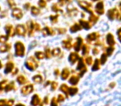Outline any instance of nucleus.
I'll return each mask as SVG.
<instances>
[{"label":"nucleus","mask_w":121,"mask_h":106,"mask_svg":"<svg viewBox=\"0 0 121 106\" xmlns=\"http://www.w3.org/2000/svg\"><path fill=\"white\" fill-rule=\"evenodd\" d=\"M15 53L17 56H23L25 53V47L21 42H17L15 43Z\"/></svg>","instance_id":"1"},{"label":"nucleus","mask_w":121,"mask_h":106,"mask_svg":"<svg viewBox=\"0 0 121 106\" xmlns=\"http://www.w3.org/2000/svg\"><path fill=\"white\" fill-rule=\"evenodd\" d=\"M25 65H26V66H27V69H29L30 71H34V70H36L37 68V66H38L37 61H36L32 56L29 57L28 59L27 60Z\"/></svg>","instance_id":"2"},{"label":"nucleus","mask_w":121,"mask_h":106,"mask_svg":"<svg viewBox=\"0 0 121 106\" xmlns=\"http://www.w3.org/2000/svg\"><path fill=\"white\" fill-rule=\"evenodd\" d=\"M78 4H79L80 7H81V8L85 9L86 12L90 13L91 14L93 13V11L91 10V4L86 2V1H78Z\"/></svg>","instance_id":"3"},{"label":"nucleus","mask_w":121,"mask_h":106,"mask_svg":"<svg viewBox=\"0 0 121 106\" xmlns=\"http://www.w3.org/2000/svg\"><path fill=\"white\" fill-rule=\"evenodd\" d=\"M12 16L14 17V18L18 19L19 20V19H21L22 17L23 14H22V12L20 8H13V12H12Z\"/></svg>","instance_id":"4"},{"label":"nucleus","mask_w":121,"mask_h":106,"mask_svg":"<svg viewBox=\"0 0 121 106\" xmlns=\"http://www.w3.org/2000/svg\"><path fill=\"white\" fill-rule=\"evenodd\" d=\"M77 69L81 71V76H82L83 75H84V73L86 71V65H85L84 61H83L82 58H80L79 59V64H78Z\"/></svg>","instance_id":"5"},{"label":"nucleus","mask_w":121,"mask_h":106,"mask_svg":"<svg viewBox=\"0 0 121 106\" xmlns=\"http://www.w3.org/2000/svg\"><path fill=\"white\" fill-rule=\"evenodd\" d=\"M15 32L18 36L23 37V36H25V34H26V28L23 25H17V27H16Z\"/></svg>","instance_id":"6"},{"label":"nucleus","mask_w":121,"mask_h":106,"mask_svg":"<svg viewBox=\"0 0 121 106\" xmlns=\"http://www.w3.org/2000/svg\"><path fill=\"white\" fill-rule=\"evenodd\" d=\"M27 28L28 30L29 37H32L33 35V30H35V24L32 21H28L27 23Z\"/></svg>","instance_id":"7"},{"label":"nucleus","mask_w":121,"mask_h":106,"mask_svg":"<svg viewBox=\"0 0 121 106\" xmlns=\"http://www.w3.org/2000/svg\"><path fill=\"white\" fill-rule=\"evenodd\" d=\"M118 14H119V13H118V10L116 8L109 9L108 11V17H109V18L110 20H114L115 17H117Z\"/></svg>","instance_id":"8"},{"label":"nucleus","mask_w":121,"mask_h":106,"mask_svg":"<svg viewBox=\"0 0 121 106\" xmlns=\"http://www.w3.org/2000/svg\"><path fill=\"white\" fill-rule=\"evenodd\" d=\"M33 90V86L32 85H26V86H23L22 89V94H30L32 91Z\"/></svg>","instance_id":"9"},{"label":"nucleus","mask_w":121,"mask_h":106,"mask_svg":"<svg viewBox=\"0 0 121 106\" xmlns=\"http://www.w3.org/2000/svg\"><path fill=\"white\" fill-rule=\"evenodd\" d=\"M95 11L98 14H103L104 13V4H103V2H99L96 4Z\"/></svg>","instance_id":"10"},{"label":"nucleus","mask_w":121,"mask_h":106,"mask_svg":"<svg viewBox=\"0 0 121 106\" xmlns=\"http://www.w3.org/2000/svg\"><path fill=\"white\" fill-rule=\"evenodd\" d=\"M99 35L97 33V32H93V33H91L90 35L87 36L86 37V40L87 42H93V41H95L99 38Z\"/></svg>","instance_id":"11"},{"label":"nucleus","mask_w":121,"mask_h":106,"mask_svg":"<svg viewBox=\"0 0 121 106\" xmlns=\"http://www.w3.org/2000/svg\"><path fill=\"white\" fill-rule=\"evenodd\" d=\"M106 40H107V43L109 44V47H114V36L112 35L111 33H109L107 36H106Z\"/></svg>","instance_id":"12"},{"label":"nucleus","mask_w":121,"mask_h":106,"mask_svg":"<svg viewBox=\"0 0 121 106\" xmlns=\"http://www.w3.org/2000/svg\"><path fill=\"white\" fill-rule=\"evenodd\" d=\"M82 42H83L82 38H81V37H78L76 44L74 45V48H75V50H76V51H79L81 50V46H82Z\"/></svg>","instance_id":"13"},{"label":"nucleus","mask_w":121,"mask_h":106,"mask_svg":"<svg viewBox=\"0 0 121 106\" xmlns=\"http://www.w3.org/2000/svg\"><path fill=\"white\" fill-rule=\"evenodd\" d=\"M78 59H79V56H78L77 53H76V52L71 53V55H70V56H69V61L71 64H74Z\"/></svg>","instance_id":"14"},{"label":"nucleus","mask_w":121,"mask_h":106,"mask_svg":"<svg viewBox=\"0 0 121 106\" xmlns=\"http://www.w3.org/2000/svg\"><path fill=\"white\" fill-rule=\"evenodd\" d=\"M42 34H43L44 36H47V35H54V31L52 30V28H50V27H46L45 28L42 29Z\"/></svg>","instance_id":"15"},{"label":"nucleus","mask_w":121,"mask_h":106,"mask_svg":"<svg viewBox=\"0 0 121 106\" xmlns=\"http://www.w3.org/2000/svg\"><path fill=\"white\" fill-rule=\"evenodd\" d=\"M41 100H40V98H39V96L37 95V94H35V95H33V97H32V102H31V104L33 106H37L39 104H40Z\"/></svg>","instance_id":"16"},{"label":"nucleus","mask_w":121,"mask_h":106,"mask_svg":"<svg viewBox=\"0 0 121 106\" xmlns=\"http://www.w3.org/2000/svg\"><path fill=\"white\" fill-rule=\"evenodd\" d=\"M62 47H64V48L67 49V50H70V49L71 48V47H72V45H71V41L70 40V39L64 40L62 42Z\"/></svg>","instance_id":"17"},{"label":"nucleus","mask_w":121,"mask_h":106,"mask_svg":"<svg viewBox=\"0 0 121 106\" xmlns=\"http://www.w3.org/2000/svg\"><path fill=\"white\" fill-rule=\"evenodd\" d=\"M5 31H6V32H7V35L8 36H11V37L14 36V33H13V26L7 25L5 27Z\"/></svg>","instance_id":"18"},{"label":"nucleus","mask_w":121,"mask_h":106,"mask_svg":"<svg viewBox=\"0 0 121 106\" xmlns=\"http://www.w3.org/2000/svg\"><path fill=\"white\" fill-rule=\"evenodd\" d=\"M14 67V64L13 62H11V61H9V62H8L7 64H6V67H5V73H9L11 72V71H13V69Z\"/></svg>","instance_id":"19"},{"label":"nucleus","mask_w":121,"mask_h":106,"mask_svg":"<svg viewBox=\"0 0 121 106\" xmlns=\"http://www.w3.org/2000/svg\"><path fill=\"white\" fill-rule=\"evenodd\" d=\"M11 49V45L10 44H4L3 46L0 47V52H6L9 51V50Z\"/></svg>","instance_id":"20"},{"label":"nucleus","mask_w":121,"mask_h":106,"mask_svg":"<svg viewBox=\"0 0 121 106\" xmlns=\"http://www.w3.org/2000/svg\"><path fill=\"white\" fill-rule=\"evenodd\" d=\"M79 23L81 24V26L83 27V28L86 29V30H89L91 28V24L89 23V22H86L84 20H80Z\"/></svg>","instance_id":"21"},{"label":"nucleus","mask_w":121,"mask_h":106,"mask_svg":"<svg viewBox=\"0 0 121 106\" xmlns=\"http://www.w3.org/2000/svg\"><path fill=\"white\" fill-rule=\"evenodd\" d=\"M81 29V24H74V25L72 26V27H71V29H70V31H71V32H78V31H80Z\"/></svg>","instance_id":"22"},{"label":"nucleus","mask_w":121,"mask_h":106,"mask_svg":"<svg viewBox=\"0 0 121 106\" xmlns=\"http://www.w3.org/2000/svg\"><path fill=\"white\" fill-rule=\"evenodd\" d=\"M69 82L71 83V85H76L78 82H79V77H78V76H71L69 80Z\"/></svg>","instance_id":"23"},{"label":"nucleus","mask_w":121,"mask_h":106,"mask_svg":"<svg viewBox=\"0 0 121 106\" xmlns=\"http://www.w3.org/2000/svg\"><path fill=\"white\" fill-rule=\"evenodd\" d=\"M69 74H70L69 70H68L67 68L64 69V70H63V71H62V73H61V79H62V80H66V78L69 76Z\"/></svg>","instance_id":"24"},{"label":"nucleus","mask_w":121,"mask_h":106,"mask_svg":"<svg viewBox=\"0 0 121 106\" xmlns=\"http://www.w3.org/2000/svg\"><path fill=\"white\" fill-rule=\"evenodd\" d=\"M97 20H98V17H96V16H95L94 15V13H92V14H91V17H89V22H91V24H95L96 22H97Z\"/></svg>","instance_id":"25"},{"label":"nucleus","mask_w":121,"mask_h":106,"mask_svg":"<svg viewBox=\"0 0 121 106\" xmlns=\"http://www.w3.org/2000/svg\"><path fill=\"white\" fill-rule=\"evenodd\" d=\"M99 62H100V61H99V59H95V63H94V66H93L92 67V71H97V70L99 69Z\"/></svg>","instance_id":"26"},{"label":"nucleus","mask_w":121,"mask_h":106,"mask_svg":"<svg viewBox=\"0 0 121 106\" xmlns=\"http://www.w3.org/2000/svg\"><path fill=\"white\" fill-rule=\"evenodd\" d=\"M31 10H32V14L34 16H37L40 13V10H39V8H37L35 7V6H32Z\"/></svg>","instance_id":"27"},{"label":"nucleus","mask_w":121,"mask_h":106,"mask_svg":"<svg viewBox=\"0 0 121 106\" xmlns=\"http://www.w3.org/2000/svg\"><path fill=\"white\" fill-rule=\"evenodd\" d=\"M78 89L76 87H71L69 88V90H68V93L70 94V95H75V94L77 93Z\"/></svg>","instance_id":"28"},{"label":"nucleus","mask_w":121,"mask_h":106,"mask_svg":"<svg viewBox=\"0 0 121 106\" xmlns=\"http://www.w3.org/2000/svg\"><path fill=\"white\" fill-rule=\"evenodd\" d=\"M52 10L53 11V12H55V13H59V12H62V10L60 8L57 6V4H53V5L52 6Z\"/></svg>","instance_id":"29"},{"label":"nucleus","mask_w":121,"mask_h":106,"mask_svg":"<svg viewBox=\"0 0 121 106\" xmlns=\"http://www.w3.org/2000/svg\"><path fill=\"white\" fill-rule=\"evenodd\" d=\"M26 81H27V79H26L23 76H20L17 77V82H18L19 84L22 85V84H24V83H26Z\"/></svg>","instance_id":"30"},{"label":"nucleus","mask_w":121,"mask_h":106,"mask_svg":"<svg viewBox=\"0 0 121 106\" xmlns=\"http://www.w3.org/2000/svg\"><path fill=\"white\" fill-rule=\"evenodd\" d=\"M36 57L37 58L38 60H42L45 57V54H44L43 52H41V51H37L36 52Z\"/></svg>","instance_id":"31"},{"label":"nucleus","mask_w":121,"mask_h":106,"mask_svg":"<svg viewBox=\"0 0 121 106\" xmlns=\"http://www.w3.org/2000/svg\"><path fill=\"white\" fill-rule=\"evenodd\" d=\"M33 81H34V82H36V83H42V76H41L37 75V76H35L33 77Z\"/></svg>","instance_id":"32"},{"label":"nucleus","mask_w":121,"mask_h":106,"mask_svg":"<svg viewBox=\"0 0 121 106\" xmlns=\"http://www.w3.org/2000/svg\"><path fill=\"white\" fill-rule=\"evenodd\" d=\"M60 53V48H55V49H53V50L52 51V56H58Z\"/></svg>","instance_id":"33"},{"label":"nucleus","mask_w":121,"mask_h":106,"mask_svg":"<svg viewBox=\"0 0 121 106\" xmlns=\"http://www.w3.org/2000/svg\"><path fill=\"white\" fill-rule=\"evenodd\" d=\"M114 48L113 47H109L107 49H106V53H107V56H111L113 53V51H114Z\"/></svg>","instance_id":"34"},{"label":"nucleus","mask_w":121,"mask_h":106,"mask_svg":"<svg viewBox=\"0 0 121 106\" xmlns=\"http://www.w3.org/2000/svg\"><path fill=\"white\" fill-rule=\"evenodd\" d=\"M60 89L62 92H64V93H68V90H69V88H68V86L66 85H62L60 86Z\"/></svg>","instance_id":"35"},{"label":"nucleus","mask_w":121,"mask_h":106,"mask_svg":"<svg viewBox=\"0 0 121 106\" xmlns=\"http://www.w3.org/2000/svg\"><path fill=\"white\" fill-rule=\"evenodd\" d=\"M8 4H9V7L11 8H16V4L14 2V0H8Z\"/></svg>","instance_id":"36"},{"label":"nucleus","mask_w":121,"mask_h":106,"mask_svg":"<svg viewBox=\"0 0 121 106\" xmlns=\"http://www.w3.org/2000/svg\"><path fill=\"white\" fill-rule=\"evenodd\" d=\"M50 19L52 23H56L57 22V19H58V14H56V15H52L50 17Z\"/></svg>","instance_id":"37"},{"label":"nucleus","mask_w":121,"mask_h":106,"mask_svg":"<svg viewBox=\"0 0 121 106\" xmlns=\"http://www.w3.org/2000/svg\"><path fill=\"white\" fill-rule=\"evenodd\" d=\"M106 60H107V55L102 54V56H101V58H100V63L102 65H104V63L106 62Z\"/></svg>","instance_id":"38"},{"label":"nucleus","mask_w":121,"mask_h":106,"mask_svg":"<svg viewBox=\"0 0 121 106\" xmlns=\"http://www.w3.org/2000/svg\"><path fill=\"white\" fill-rule=\"evenodd\" d=\"M88 52H89V47L86 45H84L83 46V55H86L88 54Z\"/></svg>","instance_id":"39"},{"label":"nucleus","mask_w":121,"mask_h":106,"mask_svg":"<svg viewBox=\"0 0 121 106\" xmlns=\"http://www.w3.org/2000/svg\"><path fill=\"white\" fill-rule=\"evenodd\" d=\"M13 86H14V84H13V82H11L10 84L9 85H7L5 87V90L6 91H9V90H11L12 89H13Z\"/></svg>","instance_id":"40"},{"label":"nucleus","mask_w":121,"mask_h":106,"mask_svg":"<svg viewBox=\"0 0 121 106\" xmlns=\"http://www.w3.org/2000/svg\"><path fill=\"white\" fill-rule=\"evenodd\" d=\"M38 4L41 8H45L47 5V3H46L45 0H39L38 1Z\"/></svg>","instance_id":"41"},{"label":"nucleus","mask_w":121,"mask_h":106,"mask_svg":"<svg viewBox=\"0 0 121 106\" xmlns=\"http://www.w3.org/2000/svg\"><path fill=\"white\" fill-rule=\"evenodd\" d=\"M45 51H46L45 57H47V58H50V57H51V55H52V51H50V50H49V48H46V49H45Z\"/></svg>","instance_id":"42"},{"label":"nucleus","mask_w":121,"mask_h":106,"mask_svg":"<svg viewBox=\"0 0 121 106\" xmlns=\"http://www.w3.org/2000/svg\"><path fill=\"white\" fill-rule=\"evenodd\" d=\"M6 83H7V80H5V81H3L2 82H0V90H3V89L5 88Z\"/></svg>","instance_id":"43"},{"label":"nucleus","mask_w":121,"mask_h":106,"mask_svg":"<svg viewBox=\"0 0 121 106\" xmlns=\"http://www.w3.org/2000/svg\"><path fill=\"white\" fill-rule=\"evenodd\" d=\"M8 37L9 36H0V42H7L8 40Z\"/></svg>","instance_id":"44"},{"label":"nucleus","mask_w":121,"mask_h":106,"mask_svg":"<svg viewBox=\"0 0 121 106\" xmlns=\"http://www.w3.org/2000/svg\"><path fill=\"white\" fill-rule=\"evenodd\" d=\"M13 103H14V100H13V99H10V100H7V102H6L5 106H13Z\"/></svg>","instance_id":"45"},{"label":"nucleus","mask_w":121,"mask_h":106,"mask_svg":"<svg viewBox=\"0 0 121 106\" xmlns=\"http://www.w3.org/2000/svg\"><path fill=\"white\" fill-rule=\"evenodd\" d=\"M86 62L87 63L88 65H91V64H92V57H91V56L87 57L86 59Z\"/></svg>","instance_id":"46"},{"label":"nucleus","mask_w":121,"mask_h":106,"mask_svg":"<svg viewBox=\"0 0 121 106\" xmlns=\"http://www.w3.org/2000/svg\"><path fill=\"white\" fill-rule=\"evenodd\" d=\"M57 87V83L56 82H52V90H55Z\"/></svg>","instance_id":"47"},{"label":"nucleus","mask_w":121,"mask_h":106,"mask_svg":"<svg viewBox=\"0 0 121 106\" xmlns=\"http://www.w3.org/2000/svg\"><path fill=\"white\" fill-rule=\"evenodd\" d=\"M52 106H57V100L55 98H53L52 100Z\"/></svg>","instance_id":"48"},{"label":"nucleus","mask_w":121,"mask_h":106,"mask_svg":"<svg viewBox=\"0 0 121 106\" xmlns=\"http://www.w3.org/2000/svg\"><path fill=\"white\" fill-rule=\"evenodd\" d=\"M117 34H118V37H119V42H121V27L119 29V30H118Z\"/></svg>","instance_id":"49"},{"label":"nucleus","mask_w":121,"mask_h":106,"mask_svg":"<svg viewBox=\"0 0 121 106\" xmlns=\"http://www.w3.org/2000/svg\"><path fill=\"white\" fill-rule=\"evenodd\" d=\"M6 102H7V100H5V99H1L0 100V106H5Z\"/></svg>","instance_id":"50"},{"label":"nucleus","mask_w":121,"mask_h":106,"mask_svg":"<svg viewBox=\"0 0 121 106\" xmlns=\"http://www.w3.org/2000/svg\"><path fill=\"white\" fill-rule=\"evenodd\" d=\"M65 99V97L63 95H61V94H60V95L58 96V101H60V102H61V101H63Z\"/></svg>","instance_id":"51"},{"label":"nucleus","mask_w":121,"mask_h":106,"mask_svg":"<svg viewBox=\"0 0 121 106\" xmlns=\"http://www.w3.org/2000/svg\"><path fill=\"white\" fill-rule=\"evenodd\" d=\"M58 32H60V34H63V33H65V32H66V29H61V28H60V29H58Z\"/></svg>","instance_id":"52"},{"label":"nucleus","mask_w":121,"mask_h":106,"mask_svg":"<svg viewBox=\"0 0 121 106\" xmlns=\"http://www.w3.org/2000/svg\"><path fill=\"white\" fill-rule=\"evenodd\" d=\"M35 30L36 31H39V30H40V25H39V24H37V23L35 24Z\"/></svg>","instance_id":"53"},{"label":"nucleus","mask_w":121,"mask_h":106,"mask_svg":"<svg viewBox=\"0 0 121 106\" xmlns=\"http://www.w3.org/2000/svg\"><path fill=\"white\" fill-rule=\"evenodd\" d=\"M29 6H30V4H27L24 5V8L26 9V10H27V9L29 8Z\"/></svg>","instance_id":"54"},{"label":"nucleus","mask_w":121,"mask_h":106,"mask_svg":"<svg viewBox=\"0 0 121 106\" xmlns=\"http://www.w3.org/2000/svg\"><path fill=\"white\" fill-rule=\"evenodd\" d=\"M59 1H60V4H65V3H66V2H68V1H69V0H59Z\"/></svg>","instance_id":"55"},{"label":"nucleus","mask_w":121,"mask_h":106,"mask_svg":"<svg viewBox=\"0 0 121 106\" xmlns=\"http://www.w3.org/2000/svg\"><path fill=\"white\" fill-rule=\"evenodd\" d=\"M93 52H94L95 55H96V54H98V52H99V50H97V49H94V50H93Z\"/></svg>","instance_id":"56"},{"label":"nucleus","mask_w":121,"mask_h":106,"mask_svg":"<svg viewBox=\"0 0 121 106\" xmlns=\"http://www.w3.org/2000/svg\"><path fill=\"white\" fill-rule=\"evenodd\" d=\"M114 85H115V83L113 82V83H111V84L109 85V87H110V88H114Z\"/></svg>","instance_id":"57"},{"label":"nucleus","mask_w":121,"mask_h":106,"mask_svg":"<svg viewBox=\"0 0 121 106\" xmlns=\"http://www.w3.org/2000/svg\"><path fill=\"white\" fill-rule=\"evenodd\" d=\"M3 13H4V14H2V15H1V17H4L5 15H7V11H4Z\"/></svg>","instance_id":"58"},{"label":"nucleus","mask_w":121,"mask_h":106,"mask_svg":"<svg viewBox=\"0 0 121 106\" xmlns=\"http://www.w3.org/2000/svg\"><path fill=\"white\" fill-rule=\"evenodd\" d=\"M59 73H60V72H59L58 70H56V71H55V75H56V76H58Z\"/></svg>","instance_id":"59"},{"label":"nucleus","mask_w":121,"mask_h":106,"mask_svg":"<svg viewBox=\"0 0 121 106\" xmlns=\"http://www.w3.org/2000/svg\"><path fill=\"white\" fill-rule=\"evenodd\" d=\"M47 102H48V101H47V98H45V100H44V103L47 104Z\"/></svg>","instance_id":"60"},{"label":"nucleus","mask_w":121,"mask_h":106,"mask_svg":"<svg viewBox=\"0 0 121 106\" xmlns=\"http://www.w3.org/2000/svg\"><path fill=\"white\" fill-rule=\"evenodd\" d=\"M16 106H24L23 104H17Z\"/></svg>","instance_id":"61"},{"label":"nucleus","mask_w":121,"mask_h":106,"mask_svg":"<svg viewBox=\"0 0 121 106\" xmlns=\"http://www.w3.org/2000/svg\"><path fill=\"white\" fill-rule=\"evenodd\" d=\"M1 68H2V62L0 61V69H1Z\"/></svg>","instance_id":"62"},{"label":"nucleus","mask_w":121,"mask_h":106,"mask_svg":"<svg viewBox=\"0 0 121 106\" xmlns=\"http://www.w3.org/2000/svg\"><path fill=\"white\" fill-rule=\"evenodd\" d=\"M93 1H98V0H93Z\"/></svg>","instance_id":"63"}]
</instances>
